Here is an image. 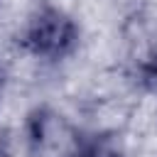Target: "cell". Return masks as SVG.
I'll return each mask as SVG.
<instances>
[{
	"mask_svg": "<svg viewBox=\"0 0 157 157\" xmlns=\"http://www.w3.org/2000/svg\"><path fill=\"white\" fill-rule=\"evenodd\" d=\"M78 25L76 20L64 12L56 5H42L37 7L27 25L20 32V44L27 54L44 59V61H59L74 54L78 47Z\"/></svg>",
	"mask_w": 157,
	"mask_h": 157,
	"instance_id": "6da1fadb",
	"label": "cell"
},
{
	"mask_svg": "<svg viewBox=\"0 0 157 157\" xmlns=\"http://www.w3.org/2000/svg\"><path fill=\"white\" fill-rule=\"evenodd\" d=\"M64 157H123V155H120V147L115 145V140L93 135V137L76 142L74 150Z\"/></svg>",
	"mask_w": 157,
	"mask_h": 157,
	"instance_id": "7a4b0ae2",
	"label": "cell"
},
{
	"mask_svg": "<svg viewBox=\"0 0 157 157\" xmlns=\"http://www.w3.org/2000/svg\"><path fill=\"white\" fill-rule=\"evenodd\" d=\"M2 83H5V69H2V64H0V91H2Z\"/></svg>",
	"mask_w": 157,
	"mask_h": 157,
	"instance_id": "3957f363",
	"label": "cell"
}]
</instances>
